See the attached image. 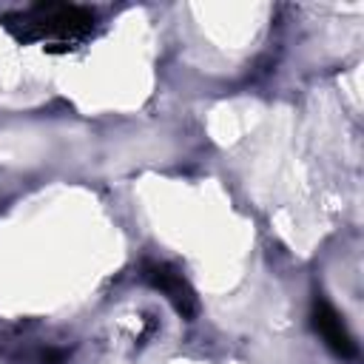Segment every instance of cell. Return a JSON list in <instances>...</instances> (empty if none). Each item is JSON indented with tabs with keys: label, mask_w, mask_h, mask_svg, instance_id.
Here are the masks:
<instances>
[{
	"label": "cell",
	"mask_w": 364,
	"mask_h": 364,
	"mask_svg": "<svg viewBox=\"0 0 364 364\" xmlns=\"http://www.w3.org/2000/svg\"><path fill=\"white\" fill-rule=\"evenodd\" d=\"M3 28L20 43H40L46 51H71L94 34V14L82 6L37 3L0 17Z\"/></svg>",
	"instance_id": "1"
},
{
	"label": "cell",
	"mask_w": 364,
	"mask_h": 364,
	"mask_svg": "<svg viewBox=\"0 0 364 364\" xmlns=\"http://www.w3.org/2000/svg\"><path fill=\"white\" fill-rule=\"evenodd\" d=\"M142 276L154 290H159L173 304V310L185 321H191L196 316V293L188 284V279L179 273V267H173L171 262H148L142 267Z\"/></svg>",
	"instance_id": "2"
},
{
	"label": "cell",
	"mask_w": 364,
	"mask_h": 364,
	"mask_svg": "<svg viewBox=\"0 0 364 364\" xmlns=\"http://www.w3.org/2000/svg\"><path fill=\"white\" fill-rule=\"evenodd\" d=\"M313 324H316L318 336L327 341V347L333 353H338L341 358H353L355 355V344H353L341 316L336 313V307L327 299H316V304H313Z\"/></svg>",
	"instance_id": "3"
}]
</instances>
